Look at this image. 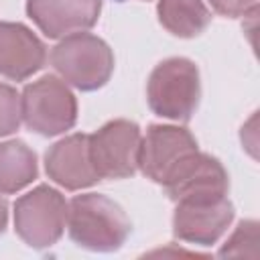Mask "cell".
Here are the masks:
<instances>
[{
	"instance_id": "18",
	"label": "cell",
	"mask_w": 260,
	"mask_h": 260,
	"mask_svg": "<svg viewBox=\"0 0 260 260\" xmlns=\"http://www.w3.org/2000/svg\"><path fill=\"white\" fill-rule=\"evenodd\" d=\"M6 223H8V201L0 193V234H4Z\"/></svg>"
},
{
	"instance_id": "10",
	"label": "cell",
	"mask_w": 260,
	"mask_h": 260,
	"mask_svg": "<svg viewBox=\"0 0 260 260\" xmlns=\"http://www.w3.org/2000/svg\"><path fill=\"white\" fill-rule=\"evenodd\" d=\"M102 12V0H26V14L49 39L89 30Z\"/></svg>"
},
{
	"instance_id": "16",
	"label": "cell",
	"mask_w": 260,
	"mask_h": 260,
	"mask_svg": "<svg viewBox=\"0 0 260 260\" xmlns=\"http://www.w3.org/2000/svg\"><path fill=\"white\" fill-rule=\"evenodd\" d=\"M22 122L20 93L6 83H0V138L18 130Z\"/></svg>"
},
{
	"instance_id": "14",
	"label": "cell",
	"mask_w": 260,
	"mask_h": 260,
	"mask_svg": "<svg viewBox=\"0 0 260 260\" xmlns=\"http://www.w3.org/2000/svg\"><path fill=\"white\" fill-rule=\"evenodd\" d=\"M158 22L175 37L193 39L211 22V12L203 0H158Z\"/></svg>"
},
{
	"instance_id": "15",
	"label": "cell",
	"mask_w": 260,
	"mask_h": 260,
	"mask_svg": "<svg viewBox=\"0 0 260 260\" xmlns=\"http://www.w3.org/2000/svg\"><path fill=\"white\" fill-rule=\"evenodd\" d=\"M258 254V221L244 219L238 223L234 234L228 238V242L221 246L219 256H250L254 258Z\"/></svg>"
},
{
	"instance_id": "17",
	"label": "cell",
	"mask_w": 260,
	"mask_h": 260,
	"mask_svg": "<svg viewBox=\"0 0 260 260\" xmlns=\"http://www.w3.org/2000/svg\"><path fill=\"white\" fill-rule=\"evenodd\" d=\"M256 2L258 0H209L211 8L217 14L228 16V18H238V16L248 14V12H254Z\"/></svg>"
},
{
	"instance_id": "11",
	"label": "cell",
	"mask_w": 260,
	"mask_h": 260,
	"mask_svg": "<svg viewBox=\"0 0 260 260\" xmlns=\"http://www.w3.org/2000/svg\"><path fill=\"white\" fill-rule=\"evenodd\" d=\"M45 171L51 181L67 191H79L100 181L91 158L87 134H71L55 142L45 152Z\"/></svg>"
},
{
	"instance_id": "3",
	"label": "cell",
	"mask_w": 260,
	"mask_h": 260,
	"mask_svg": "<svg viewBox=\"0 0 260 260\" xmlns=\"http://www.w3.org/2000/svg\"><path fill=\"white\" fill-rule=\"evenodd\" d=\"M51 65L65 83L81 91H95L114 73V53L104 39L91 32H75L53 47Z\"/></svg>"
},
{
	"instance_id": "8",
	"label": "cell",
	"mask_w": 260,
	"mask_h": 260,
	"mask_svg": "<svg viewBox=\"0 0 260 260\" xmlns=\"http://www.w3.org/2000/svg\"><path fill=\"white\" fill-rule=\"evenodd\" d=\"M162 187L175 203L213 201L228 197L230 177L215 156L197 150Z\"/></svg>"
},
{
	"instance_id": "2",
	"label": "cell",
	"mask_w": 260,
	"mask_h": 260,
	"mask_svg": "<svg viewBox=\"0 0 260 260\" xmlns=\"http://www.w3.org/2000/svg\"><path fill=\"white\" fill-rule=\"evenodd\" d=\"M199 69L191 59L171 57L160 61L146 83V102L152 114L175 122H189L199 106Z\"/></svg>"
},
{
	"instance_id": "13",
	"label": "cell",
	"mask_w": 260,
	"mask_h": 260,
	"mask_svg": "<svg viewBox=\"0 0 260 260\" xmlns=\"http://www.w3.org/2000/svg\"><path fill=\"white\" fill-rule=\"evenodd\" d=\"M39 175L37 154L22 140L0 142V193L10 195L30 185Z\"/></svg>"
},
{
	"instance_id": "1",
	"label": "cell",
	"mask_w": 260,
	"mask_h": 260,
	"mask_svg": "<svg viewBox=\"0 0 260 260\" xmlns=\"http://www.w3.org/2000/svg\"><path fill=\"white\" fill-rule=\"evenodd\" d=\"M67 230L79 248L116 252L128 240L132 223L114 199L102 193H83L69 201Z\"/></svg>"
},
{
	"instance_id": "6",
	"label": "cell",
	"mask_w": 260,
	"mask_h": 260,
	"mask_svg": "<svg viewBox=\"0 0 260 260\" xmlns=\"http://www.w3.org/2000/svg\"><path fill=\"white\" fill-rule=\"evenodd\" d=\"M140 140V128L130 120H112L87 134L89 158L100 181L132 177L138 169Z\"/></svg>"
},
{
	"instance_id": "7",
	"label": "cell",
	"mask_w": 260,
	"mask_h": 260,
	"mask_svg": "<svg viewBox=\"0 0 260 260\" xmlns=\"http://www.w3.org/2000/svg\"><path fill=\"white\" fill-rule=\"evenodd\" d=\"M197 150V140L187 128L152 124L140 140L138 169L150 181L165 185Z\"/></svg>"
},
{
	"instance_id": "9",
	"label": "cell",
	"mask_w": 260,
	"mask_h": 260,
	"mask_svg": "<svg viewBox=\"0 0 260 260\" xmlns=\"http://www.w3.org/2000/svg\"><path fill=\"white\" fill-rule=\"evenodd\" d=\"M234 221V205L228 197L213 201L177 203L173 215V234L181 242L195 246L215 244Z\"/></svg>"
},
{
	"instance_id": "4",
	"label": "cell",
	"mask_w": 260,
	"mask_h": 260,
	"mask_svg": "<svg viewBox=\"0 0 260 260\" xmlns=\"http://www.w3.org/2000/svg\"><path fill=\"white\" fill-rule=\"evenodd\" d=\"M67 211L69 203L57 189L39 185L16 199L14 232L35 250L51 248L61 240L67 228Z\"/></svg>"
},
{
	"instance_id": "5",
	"label": "cell",
	"mask_w": 260,
	"mask_h": 260,
	"mask_svg": "<svg viewBox=\"0 0 260 260\" xmlns=\"http://www.w3.org/2000/svg\"><path fill=\"white\" fill-rule=\"evenodd\" d=\"M20 108L24 124L41 136L63 134L77 122V100L69 85L55 75L28 83L20 93Z\"/></svg>"
},
{
	"instance_id": "12",
	"label": "cell",
	"mask_w": 260,
	"mask_h": 260,
	"mask_svg": "<svg viewBox=\"0 0 260 260\" xmlns=\"http://www.w3.org/2000/svg\"><path fill=\"white\" fill-rule=\"evenodd\" d=\"M47 61V47L22 22L0 20V75L24 81Z\"/></svg>"
}]
</instances>
